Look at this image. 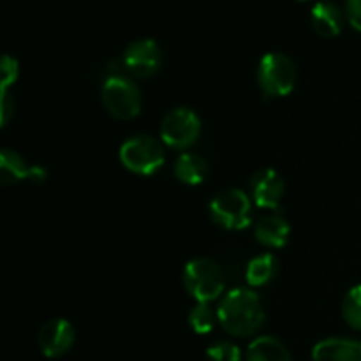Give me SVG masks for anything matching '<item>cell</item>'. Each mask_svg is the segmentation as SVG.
Returning a JSON list of instances; mask_svg holds the SVG:
<instances>
[{"label":"cell","mask_w":361,"mask_h":361,"mask_svg":"<svg viewBox=\"0 0 361 361\" xmlns=\"http://www.w3.org/2000/svg\"><path fill=\"white\" fill-rule=\"evenodd\" d=\"M221 326L233 337H250L264 324L261 298L249 288H236L226 293L217 307Z\"/></svg>","instance_id":"6da1fadb"},{"label":"cell","mask_w":361,"mask_h":361,"mask_svg":"<svg viewBox=\"0 0 361 361\" xmlns=\"http://www.w3.org/2000/svg\"><path fill=\"white\" fill-rule=\"evenodd\" d=\"M183 286L196 302L210 303L224 293V274L215 261L208 257H196L185 264Z\"/></svg>","instance_id":"7a4b0ae2"},{"label":"cell","mask_w":361,"mask_h":361,"mask_svg":"<svg viewBox=\"0 0 361 361\" xmlns=\"http://www.w3.org/2000/svg\"><path fill=\"white\" fill-rule=\"evenodd\" d=\"M118 155L123 168L143 176L157 173L166 161L162 143L148 134H137L123 141Z\"/></svg>","instance_id":"3957f363"},{"label":"cell","mask_w":361,"mask_h":361,"mask_svg":"<svg viewBox=\"0 0 361 361\" xmlns=\"http://www.w3.org/2000/svg\"><path fill=\"white\" fill-rule=\"evenodd\" d=\"M101 99L106 111L118 120L136 118L143 108L140 87L122 74H113L104 81Z\"/></svg>","instance_id":"277c9868"},{"label":"cell","mask_w":361,"mask_h":361,"mask_svg":"<svg viewBox=\"0 0 361 361\" xmlns=\"http://www.w3.org/2000/svg\"><path fill=\"white\" fill-rule=\"evenodd\" d=\"M210 217L221 228L240 231L252 222V201L243 190L228 189L210 201Z\"/></svg>","instance_id":"5b68a950"},{"label":"cell","mask_w":361,"mask_h":361,"mask_svg":"<svg viewBox=\"0 0 361 361\" xmlns=\"http://www.w3.org/2000/svg\"><path fill=\"white\" fill-rule=\"evenodd\" d=\"M257 83L270 97H284L296 85V66L284 53H267L257 66Z\"/></svg>","instance_id":"8992f818"},{"label":"cell","mask_w":361,"mask_h":361,"mask_svg":"<svg viewBox=\"0 0 361 361\" xmlns=\"http://www.w3.org/2000/svg\"><path fill=\"white\" fill-rule=\"evenodd\" d=\"M201 134V118L190 108H175L162 118L161 140L173 150L192 147Z\"/></svg>","instance_id":"52a82bcc"},{"label":"cell","mask_w":361,"mask_h":361,"mask_svg":"<svg viewBox=\"0 0 361 361\" xmlns=\"http://www.w3.org/2000/svg\"><path fill=\"white\" fill-rule=\"evenodd\" d=\"M123 67L136 78H152L161 71L162 51L154 39H137L123 53Z\"/></svg>","instance_id":"ba28073f"},{"label":"cell","mask_w":361,"mask_h":361,"mask_svg":"<svg viewBox=\"0 0 361 361\" xmlns=\"http://www.w3.org/2000/svg\"><path fill=\"white\" fill-rule=\"evenodd\" d=\"M74 341H76V330L67 319L56 317V319L48 321L44 326L39 330V349L48 358H60L67 355L73 349Z\"/></svg>","instance_id":"9c48e42d"},{"label":"cell","mask_w":361,"mask_h":361,"mask_svg":"<svg viewBox=\"0 0 361 361\" xmlns=\"http://www.w3.org/2000/svg\"><path fill=\"white\" fill-rule=\"evenodd\" d=\"M284 178L275 169L263 168L250 180V196L264 210H277L284 197Z\"/></svg>","instance_id":"30bf717a"},{"label":"cell","mask_w":361,"mask_h":361,"mask_svg":"<svg viewBox=\"0 0 361 361\" xmlns=\"http://www.w3.org/2000/svg\"><path fill=\"white\" fill-rule=\"evenodd\" d=\"M0 178H2L4 185L27 178L41 183L46 180V171L41 166L28 164L18 152L4 148L0 152Z\"/></svg>","instance_id":"8fae6325"},{"label":"cell","mask_w":361,"mask_h":361,"mask_svg":"<svg viewBox=\"0 0 361 361\" xmlns=\"http://www.w3.org/2000/svg\"><path fill=\"white\" fill-rule=\"evenodd\" d=\"M312 361H361V342L344 337L324 338L314 345Z\"/></svg>","instance_id":"7c38bea8"},{"label":"cell","mask_w":361,"mask_h":361,"mask_svg":"<svg viewBox=\"0 0 361 361\" xmlns=\"http://www.w3.org/2000/svg\"><path fill=\"white\" fill-rule=\"evenodd\" d=\"M289 235H291L289 222L281 215L263 217L254 228L256 240L268 249H282L288 243Z\"/></svg>","instance_id":"4fadbf2b"},{"label":"cell","mask_w":361,"mask_h":361,"mask_svg":"<svg viewBox=\"0 0 361 361\" xmlns=\"http://www.w3.org/2000/svg\"><path fill=\"white\" fill-rule=\"evenodd\" d=\"M312 27L323 37H335L342 30V13L334 2H317L310 13Z\"/></svg>","instance_id":"5bb4252c"},{"label":"cell","mask_w":361,"mask_h":361,"mask_svg":"<svg viewBox=\"0 0 361 361\" xmlns=\"http://www.w3.org/2000/svg\"><path fill=\"white\" fill-rule=\"evenodd\" d=\"M175 176L185 185H200L207 180L208 173V162L204 161L201 155L197 154H182L175 161Z\"/></svg>","instance_id":"9a60e30c"},{"label":"cell","mask_w":361,"mask_h":361,"mask_svg":"<svg viewBox=\"0 0 361 361\" xmlns=\"http://www.w3.org/2000/svg\"><path fill=\"white\" fill-rule=\"evenodd\" d=\"M247 361H293L291 353L279 338L263 335L247 348Z\"/></svg>","instance_id":"2e32d148"},{"label":"cell","mask_w":361,"mask_h":361,"mask_svg":"<svg viewBox=\"0 0 361 361\" xmlns=\"http://www.w3.org/2000/svg\"><path fill=\"white\" fill-rule=\"evenodd\" d=\"M279 274V261L274 254H261L249 261L245 270L247 284L250 288H261L274 281Z\"/></svg>","instance_id":"e0dca14e"},{"label":"cell","mask_w":361,"mask_h":361,"mask_svg":"<svg viewBox=\"0 0 361 361\" xmlns=\"http://www.w3.org/2000/svg\"><path fill=\"white\" fill-rule=\"evenodd\" d=\"M219 321L217 310L212 309L210 303H201L197 302L189 312V324L192 331L200 335L210 334L215 328V323Z\"/></svg>","instance_id":"ac0fdd59"},{"label":"cell","mask_w":361,"mask_h":361,"mask_svg":"<svg viewBox=\"0 0 361 361\" xmlns=\"http://www.w3.org/2000/svg\"><path fill=\"white\" fill-rule=\"evenodd\" d=\"M342 316L349 326L361 331V284L348 291L342 303Z\"/></svg>","instance_id":"d6986e66"},{"label":"cell","mask_w":361,"mask_h":361,"mask_svg":"<svg viewBox=\"0 0 361 361\" xmlns=\"http://www.w3.org/2000/svg\"><path fill=\"white\" fill-rule=\"evenodd\" d=\"M208 361H242V351L233 342H217L207 351Z\"/></svg>","instance_id":"ffe728a7"},{"label":"cell","mask_w":361,"mask_h":361,"mask_svg":"<svg viewBox=\"0 0 361 361\" xmlns=\"http://www.w3.org/2000/svg\"><path fill=\"white\" fill-rule=\"evenodd\" d=\"M18 80V62L11 55H4L2 59V90H7L9 85Z\"/></svg>","instance_id":"44dd1931"},{"label":"cell","mask_w":361,"mask_h":361,"mask_svg":"<svg viewBox=\"0 0 361 361\" xmlns=\"http://www.w3.org/2000/svg\"><path fill=\"white\" fill-rule=\"evenodd\" d=\"M345 11H348V18L353 27L361 32V0H348Z\"/></svg>","instance_id":"7402d4cb"},{"label":"cell","mask_w":361,"mask_h":361,"mask_svg":"<svg viewBox=\"0 0 361 361\" xmlns=\"http://www.w3.org/2000/svg\"><path fill=\"white\" fill-rule=\"evenodd\" d=\"M0 116H2V126H7L9 122V116L13 115L14 111V102L11 101L9 95H7V90H2V101H0Z\"/></svg>","instance_id":"603a6c76"}]
</instances>
